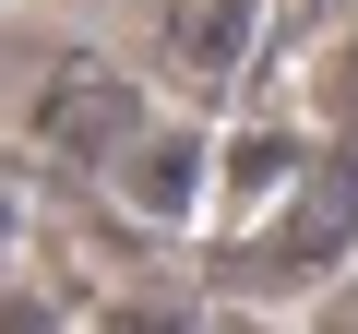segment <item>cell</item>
Segmentation results:
<instances>
[{"label": "cell", "mask_w": 358, "mask_h": 334, "mask_svg": "<svg viewBox=\"0 0 358 334\" xmlns=\"http://www.w3.org/2000/svg\"><path fill=\"white\" fill-rule=\"evenodd\" d=\"M239 24H251V0H179V60H192V72L215 60L227 72L239 60Z\"/></svg>", "instance_id": "6da1fadb"}, {"label": "cell", "mask_w": 358, "mask_h": 334, "mask_svg": "<svg viewBox=\"0 0 358 334\" xmlns=\"http://www.w3.org/2000/svg\"><path fill=\"white\" fill-rule=\"evenodd\" d=\"M322 334H358V286H346V298H334V310H322Z\"/></svg>", "instance_id": "7a4b0ae2"}]
</instances>
